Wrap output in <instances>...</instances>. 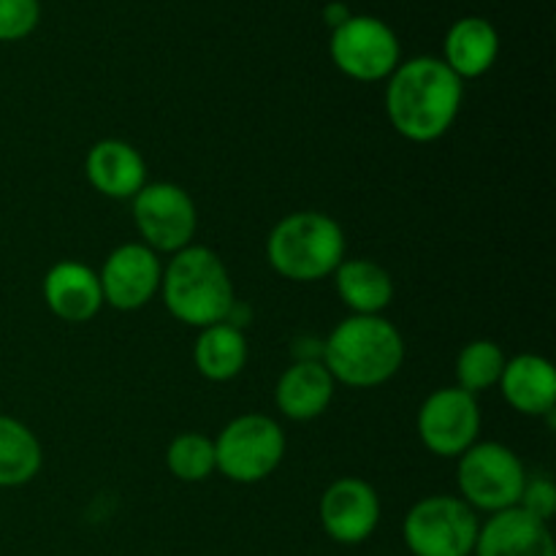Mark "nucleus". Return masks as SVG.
Returning <instances> with one entry per match:
<instances>
[{
  "instance_id": "19",
  "label": "nucleus",
  "mask_w": 556,
  "mask_h": 556,
  "mask_svg": "<svg viewBox=\"0 0 556 556\" xmlns=\"http://www.w3.org/2000/svg\"><path fill=\"white\" fill-rule=\"evenodd\" d=\"M334 286L353 315H380L394 299V280L369 258H348L337 266Z\"/></svg>"
},
{
  "instance_id": "7",
  "label": "nucleus",
  "mask_w": 556,
  "mask_h": 556,
  "mask_svg": "<svg viewBox=\"0 0 556 556\" xmlns=\"http://www.w3.org/2000/svg\"><path fill=\"white\" fill-rule=\"evenodd\" d=\"M456 481H459L462 500L470 508L500 514L519 505L527 472L508 445L478 443L459 456Z\"/></svg>"
},
{
  "instance_id": "6",
  "label": "nucleus",
  "mask_w": 556,
  "mask_h": 556,
  "mask_svg": "<svg viewBox=\"0 0 556 556\" xmlns=\"http://www.w3.org/2000/svg\"><path fill=\"white\" fill-rule=\"evenodd\" d=\"M478 530L476 510L465 500L434 494L413 505L402 535L413 556H470Z\"/></svg>"
},
{
  "instance_id": "9",
  "label": "nucleus",
  "mask_w": 556,
  "mask_h": 556,
  "mask_svg": "<svg viewBox=\"0 0 556 556\" xmlns=\"http://www.w3.org/2000/svg\"><path fill=\"white\" fill-rule=\"evenodd\" d=\"M134 223L144 239L141 244L161 253H179L193 242L199 215L188 190L174 182H152L134 195Z\"/></svg>"
},
{
  "instance_id": "20",
  "label": "nucleus",
  "mask_w": 556,
  "mask_h": 556,
  "mask_svg": "<svg viewBox=\"0 0 556 556\" xmlns=\"http://www.w3.org/2000/svg\"><path fill=\"white\" fill-rule=\"evenodd\" d=\"M193 362L195 369L215 383L237 378L248 364V340H244L242 329L228 320L201 329L193 348Z\"/></svg>"
},
{
  "instance_id": "11",
  "label": "nucleus",
  "mask_w": 556,
  "mask_h": 556,
  "mask_svg": "<svg viewBox=\"0 0 556 556\" xmlns=\"http://www.w3.org/2000/svg\"><path fill=\"white\" fill-rule=\"evenodd\" d=\"M98 280H101L103 304L134 313L155 296L163 280V266L155 250L141 242H128L109 253Z\"/></svg>"
},
{
  "instance_id": "10",
  "label": "nucleus",
  "mask_w": 556,
  "mask_h": 556,
  "mask_svg": "<svg viewBox=\"0 0 556 556\" xmlns=\"http://www.w3.org/2000/svg\"><path fill=\"white\" fill-rule=\"evenodd\" d=\"M481 432V410L476 396L454 389H438L418 410V438L434 456L454 459L472 448Z\"/></svg>"
},
{
  "instance_id": "1",
  "label": "nucleus",
  "mask_w": 556,
  "mask_h": 556,
  "mask_svg": "<svg viewBox=\"0 0 556 556\" xmlns=\"http://www.w3.org/2000/svg\"><path fill=\"white\" fill-rule=\"evenodd\" d=\"M465 98V81L440 58H413L396 65L386 87V112L405 139L427 144L445 136Z\"/></svg>"
},
{
  "instance_id": "14",
  "label": "nucleus",
  "mask_w": 556,
  "mask_h": 556,
  "mask_svg": "<svg viewBox=\"0 0 556 556\" xmlns=\"http://www.w3.org/2000/svg\"><path fill=\"white\" fill-rule=\"evenodd\" d=\"M43 302L65 324H87L103 307L101 280L79 261H60L43 277Z\"/></svg>"
},
{
  "instance_id": "8",
  "label": "nucleus",
  "mask_w": 556,
  "mask_h": 556,
  "mask_svg": "<svg viewBox=\"0 0 556 556\" xmlns=\"http://www.w3.org/2000/svg\"><path fill=\"white\" fill-rule=\"evenodd\" d=\"M331 63L356 81L389 79L402 58L396 33L383 20L369 14H353L345 25L331 30Z\"/></svg>"
},
{
  "instance_id": "22",
  "label": "nucleus",
  "mask_w": 556,
  "mask_h": 556,
  "mask_svg": "<svg viewBox=\"0 0 556 556\" xmlns=\"http://www.w3.org/2000/svg\"><path fill=\"white\" fill-rule=\"evenodd\" d=\"M505 353L497 342L492 340H472L462 348L459 358H456V380L459 389L467 394H481V391L492 389L500 383V375L505 369Z\"/></svg>"
},
{
  "instance_id": "12",
  "label": "nucleus",
  "mask_w": 556,
  "mask_h": 556,
  "mask_svg": "<svg viewBox=\"0 0 556 556\" xmlns=\"http://www.w3.org/2000/svg\"><path fill=\"white\" fill-rule=\"evenodd\" d=\"M320 525L342 546L364 543L380 525V497L362 478H340L320 497Z\"/></svg>"
},
{
  "instance_id": "21",
  "label": "nucleus",
  "mask_w": 556,
  "mask_h": 556,
  "mask_svg": "<svg viewBox=\"0 0 556 556\" xmlns=\"http://www.w3.org/2000/svg\"><path fill=\"white\" fill-rule=\"evenodd\" d=\"M41 443L22 421L0 416V489L25 486L41 470Z\"/></svg>"
},
{
  "instance_id": "13",
  "label": "nucleus",
  "mask_w": 556,
  "mask_h": 556,
  "mask_svg": "<svg viewBox=\"0 0 556 556\" xmlns=\"http://www.w3.org/2000/svg\"><path fill=\"white\" fill-rule=\"evenodd\" d=\"M478 556H556V543L546 521L521 508L492 514L478 530Z\"/></svg>"
},
{
  "instance_id": "16",
  "label": "nucleus",
  "mask_w": 556,
  "mask_h": 556,
  "mask_svg": "<svg viewBox=\"0 0 556 556\" xmlns=\"http://www.w3.org/2000/svg\"><path fill=\"white\" fill-rule=\"evenodd\" d=\"M500 391L521 416H552L556 405V372L552 362L535 353L510 358L500 375Z\"/></svg>"
},
{
  "instance_id": "25",
  "label": "nucleus",
  "mask_w": 556,
  "mask_h": 556,
  "mask_svg": "<svg viewBox=\"0 0 556 556\" xmlns=\"http://www.w3.org/2000/svg\"><path fill=\"white\" fill-rule=\"evenodd\" d=\"M516 508L527 510L530 516L541 521H552L556 514V486L548 478H535V481L525 483V492H521V500Z\"/></svg>"
},
{
  "instance_id": "15",
  "label": "nucleus",
  "mask_w": 556,
  "mask_h": 556,
  "mask_svg": "<svg viewBox=\"0 0 556 556\" xmlns=\"http://www.w3.org/2000/svg\"><path fill=\"white\" fill-rule=\"evenodd\" d=\"M87 179L106 199H134L147 185V163L139 150L119 139H103L90 147L85 161Z\"/></svg>"
},
{
  "instance_id": "24",
  "label": "nucleus",
  "mask_w": 556,
  "mask_h": 556,
  "mask_svg": "<svg viewBox=\"0 0 556 556\" xmlns=\"http://www.w3.org/2000/svg\"><path fill=\"white\" fill-rule=\"evenodd\" d=\"M41 22V0H0V41H22Z\"/></svg>"
},
{
  "instance_id": "3",
  "label": "nucleus",
  "mask_w": 556,
  "mask_h": 556,
  "mask_svg": "<svg viewBox=\"0 0 556 556\" xmlns=\"http://www.w3.org/2000/svg\"><path fill=\"white\" fill-rule=\"evenodd\" d=\"M163 302L179 324L206 329L233 315V282L220 255L201 244L174 253L163 271Z\"/></svg>"
},
{
  "instance_id": "2",
  "label": "nucleus",
  "mask_w": 556,
  "mask_h": 556,
  "mask_svg": "<svg viewBox=\"0 0 556 556\" xmlns=\"http://www.w3.org/2000/svg\"><path fill=\"white\" fill-rule=\"evenodd\" d=\"M405 340L380 315H351L324 342V367L351 389H375L400 372Z\"/></svg>"
},
{
  "instance_id": "4",
  "label": "nucleus",
  "mask_w": 556,
  "mask_h": 556,
  "mask_svg": "<svg viewBox=\"0 0 556 556\" xmlns=\"http://www.w3.org/2000/svg\"><path fill=\"white\" fill-rule=\"evenodd\" d=\"M266 258L286 280H324L345 261V233L324 212H293L271 228Z\"/></svg>"
},
{
  "instance_id": "26",
  "label": "nucleus",
  "mask_w": 556,
  "mask_h": 556,
  "mask_svg": "<svg viewBox=\"0 0 556 556\" xmlns=\"http://www.w3.org/2000/svg\"><path fill=\"white\" fill-rule=\"evenodd\" d=\"M351 16V9H348V3H342V0H331V3L324 5V22L329 25V30H337L340 25H345Z\"/></svg>"
},
{
  "instance_id": "18",
  "label": "nucleus",
  "mask_w": 556,
  "mask_h": 556,
  "mask_svg": "<svg viewBox=\"0 0 556 556\" xmlns=\"http://www.w3.org/2000/svg\"><path fill=\"white\" fill-rule=\"evenodd\" d=\"M334 383L337 380L331 378V372L324 364L304 358V362L291 364L282 372L280 383L275 389L277 407L291 421H313L331 405Z\"/></svg>"
},
{
  "instance_id": "23",
  "label": "nucleus",
  "mask_w": 556,
  "mask_h": 556,
  "mask_svg": "<svg viewBox=\"0 0 556 556\" xmlns=\"http://www.w3.org/2000/svg\"><path fill=\"white\" fill-rule=\"evenodd\" d=\"M166 465L177 481L201 483L217 470L215 467V440L201 432H185L172 440L166 451Z\"/></svg>"
},
{
  "instance_id": "17",
  "label": "nucleus",
  "mask_w": 556,
  "mask_h": 556,
  "mask_svg": "<svg viewBox=\"0 0 556 556\" xmlns=\"http://www.w3.org/2000/svg\"><path fill=\"white\" fill-rule=\"evenodd\" d=\"M497 27L483 16H462L448 27L443 41V63L465 79H478L497 63Z\"/></svg>"
},
{
  "instance_id": "5",
  "label": "nucleus",
  "mask_w": 556,
  "mask_h": 556,
  "mask_svg": "<svg viewBox=\"0 0 556 556\" xmlns=\"http://www.w3.org/2000/svg\"><path fill=\"white\" fill-rule=\"evenodd\" d=\"M286 434L280 424L261 413L239 416L217 434L215 467L237 483H258L280 467Z\"/></svg>"
}]
</instances>
